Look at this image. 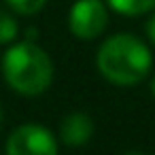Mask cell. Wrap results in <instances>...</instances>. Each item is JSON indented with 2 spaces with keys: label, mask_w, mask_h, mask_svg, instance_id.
<instances>
[{
  "label": "cell",
  "mask_w": 155,
  "mask_h": 155,
  "mask_svg": "<svg viewBox=\"0 0 155 155\" xmlns=\"http://www.w3.org/2000/svg\"><path fill=\"white\" fill-rule=\"evenodd\" d=\"M149 47L134 34H115L106 38L96 55L100 74L115 85H136L151 70Z\"/></svg>",
  "instance_id": "cell-1"
},
{
  "label": "cell",
  "mask_w": 155,
  "mask_h": 155,
  "mask_svg": "<svg viewBox=\"0 0 155 155\" xmlns=\"http://www.w3.org/2000/svg\"><path fill=\"white\" fill-rule=\"evenodd\" d=\"M2 74L9 87L21 96H41L53 81V62L34 41L13 43L2 58Z\"/></svg>",
  "instance_id": "cell-2"
},
{
  "label": "cell",
  "mask_w": 155,
  "mask_h": 155,
  "mask_svg": "<svg viewBox=\"0 0 155 155\" xmlns=\"http://www.w3.org/2000/svg\"><path fill=\"white\" fill-rule=\"evenodd\" d=\"M7 155H58V142L41 123H24L7 138Z\"/></svg>",
  "instance_id": "cell-3"
},
{
  "label": "cell",
  "mask_w": 155,
  "mask_h": 155,
  "mask_svg": "<svg viewBox=\"0 0 155 155\" xmlns=\"http://www.w3.org/2000/svg\"><path fill=\"white\" fill-rule=\"evenodd\" d=\"M108 26V11L102 0H77L68 13V28L81 41L98 38Z\"/></svg>",
  "instance_id": "cell-4"
},
{
  "label": "cell",
  "mask_w": 155,
  "mask_h": 155,
  "mask_svg": "<svg viewBox=\"0 0 155 155\" xmlns=\"http://www.w3.org/2000/svg\"><path fill=\"white\" fill-rule=\"evenodd\" d=\"M94 136V121L85 113H70L60 123V138L66 147H83Z\"/></svg>",
  "instance_id": "cell-5"
},
{
  "label": "cell",
  "mask_w": 155,
  "mask_h": 155,
  "mask_svg": "<svg viewBox=\"0 0 155 155\" xmlns=\"http://www.w3.org/2000/svg\"><path fill=\"white\" fill-rule=\"evenodd\" d=\"M106 5L125 17H138L155 9V0H106Z\"/></svg>",
  "instance_id": "cell-6"
},
{
  "label": "cell",
  "mask_w": 155,
  "mask_h": 155,
  "mask_svg": "<svg viewBox=\"0 0 155 155\" xmlns=\"http://www.w3.org/2000/svg\"><path fill=\"white\" fill-rule=\"evenodd\" d=\"M19 34V28H17V21L11 13L0 9V45H9L17 38Z\"/></svg>",
  "instance_id": "cell-7"
},
{
  "label": "cell",
  "mask_w": 155,
  "mask_h": 155,
  "mask_svg": "<svg viewBox=\"0 0 155 155\" xmlns=\"http://www.w3.org/2000/svg\"><path fill=\"white\" fill-rule=\"evenodd\" d=\"M5 2L19 15H36L38 11H43L47 0H5Z\"/></svg>",
  "instance_id": "cell-8"
},
{
  "label": "cell",
  "mask_w": 155,
  "mask_h": 155,
  "mask_svg": "<svg viewBox=\"0 0 155 155\" xmlns=\"http://www.w3.org/2000/svg\"><path fill=\"white\" fill-rule=\"evenodd\" d=\"M147 34H149V38H151V43L155 45V15L149 19V24H147Z\"/></svg>",
  "instance_id": "cell-9"
},
{
  "label": "cell",
  "mask_w": 155,
  "mask_h": 155,
  "mask_svg": "<svg viewBox=\"0 0 155 155\" xmlns=\"http://www.w3.org/2000/svg\"><path fill=\"white\" fill-rule=\"evenodd\" d=\"M151 94H153V98H155V74H153V79H151Z\"/></svg>",
  "instance_id": "cell-10"
},
{
  "label": "cell",
  "mask_w": 155,
  "mask_h": 155,
  "mask_svg": "<svg viewBox=\"0 0 155 155\" xmlns=\"http://www.w3.org/2000/svg\"><path fill=\"white\" fill-rule=\"evenodd\" d=\"M125 155H144V153H136V151H134V153H125Z\"/></svg>",
  "instance_id": "cell-11"
},
{
  "label": "cell",
  "mask_w": 155,
  "mask_h": 155,
  "mask_svg": "<svg viewBox=\"0 0 155 155\" xmlns=\"http://www.w3.org/2000/svg\"><path fill=\"white\" fill-rule=\"evenodd\" d=\"M0 125H2V108H0Z\"/></svg>",
  "instance_id": "cell-12"
}]
</instances>
